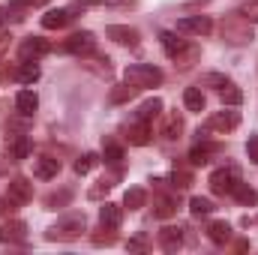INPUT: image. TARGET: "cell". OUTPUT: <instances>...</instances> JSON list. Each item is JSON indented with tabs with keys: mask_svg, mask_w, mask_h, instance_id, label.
I'll use <instances>...</instances> for the list:
<instances>
[{
	"mask_svg": "<svg viewBox=\"0 0 258 255\" xmlns=\"http://www.w3.org/2000/svg\"><path fill=\"white\" fill-rule=\"evenodd\" d=\"M231 195H234L240 204H246V207H258V189H252L249 183H237Z\"/></svg>",
	"mask_w": 258,
	"mask_h": 255,
	"instance_id": "cell-23",
	"label": "cell"
},
{
	"mask_svg": "<svg viewBox=\"0 0 258 255\" xmlns=\"http://www.w3.org/2000/svg\"><path fill=\"white\" fill-rule=\"evenodd\" d=\"M183 105H186L189 111H204L207 99H204L201 87H186V90H183Z\"/></svg>",
	"mask_w": 258,
	"mask_h": 255,
	"instance_id": "cell-20",
	"label": "cell"
},
{
	"mask_svg": "<svg viewBox=\"0 0 258 255\" xmlns=\"http://www.w3.org/2000/svg\"><path fill=\"white\" fill-rule=\"evenodd\" d=\"M216 150H219L216 144H198V147H192L189 159H192V165H207V162H210V156H213Z\"/></svg>",
	"mask_w": 258,
	"mask_h": 255,
	"instance_id": "cell-24",
	"label": "cell"
},
{
	"mask_svg": "<svg viewBox=\"0 0 258 255\" xmlns=\"http://www.w3.org/2000/svg\"><path fill=\"white\" fill-rule=\"evenodd\" d=\"M15 78L21 81V84H33V81H39V66L36 63H21L18 66V72H15Z\"/></svg>",
	"mask_w": 258,
	"mask_h": 255,
	"instance_id": "cell-26",
	"label": "cell"
},
{
	"mask_svg": "<svg viewBox=\"0 0 258 255\" xmlns=\"http://www.w3.org/2000/svg\"><path fill=\"white\" fill-rule=\"evenodd\" d=\"M27 237V225L12 219V222H3L0 225V243H21Z\"/></svg>",
	"mask_w": 258,
	"mask_h": 255,
	"instance_id": "cell-11",
	"label": "cell"
},
{
	"mask_svg": "<svg viewBox=\"0 0 258 255\" xmlns=\"http://www.w3.org/2000/svg\"><path fill=\"white\" fill-rule=\"evenodd\" d=\"M9 153H12V159H27V153H30V141H27L24 135H18V138L12 141Z\"/></svg>",
	"mask_w": 258,
	"mask_h": 255,
	"instance_id": "cell-31",
	"label": "cell"
},
{
	"mask_svg": "<svg viewBox=\"0 0 258 255\" xmlns=\"http://www.w3.org/2000/svg\"><path fill=\"white\" fill-rule=\"evenodd\" d=\"M36 108H39V96H36L33 90H18V93H15V111H18L21 117H30Z\"/></svg>",
	"mask_w": 258,
	"mask_h": 255,
	"instance_id": "cell-13",
	"label": "cell"
},
{
	"mask_svg": "<svg viewBox=\"0 0 258 255\" xmlns=\"http://www.w3.org/2000/svg\"><path fill=\"white\" fill-rule=\"evenodd\" d=\"M111 186H114V180H111V177H102V180L87 192V195H90V198H102V195H108V192H111Z\"/></svg>",
	"mask_w": 258,
	"mask_h": 255,
	"instance_id": "cell-34",
	"label": "cell"
},
{
	"mask_svg": "<svg viewBox=\"0 0 258 255\" xmlns=\"http://www.w3.org/2000/svg\"><path fill=\"white\" fill-rule=\"evenodd\" d=\"M180 132H183L180 114H168V117H165V126H162V135H165V138H180Z\"/></svg>",
	"mask_w": 258,
	"mask_h": 255,
	"instance_id": "cell-28",
	"label": "cell"
},
{
	"mask_svg": "<svg viewBox=\"0 0 258 255\" xmlns=\"http://www.w3.org/2000/svg\"><path fill=\"white\" fill-rule=\"evenodd\" d=\"M126 138H129V144H147L150 141V123H144V120H135L132 126H126Z\"/></svg>",
	"mask_w": 258,
	"mask_h": 255,
	"instance_id": "cell-16",
	"label": "cell"
},
{
	"mask_svg": "<svg viewBox=\"0 0 258 255\" xmlns=\"http://www.w3.org/2000/svg\"><path fill=\"white\" fill-rule=\"evenodd\" d=\"M222 39L231 42V45H243L252 39V27H249V18L243 15H231L222 21Z\"/></svg>",
	"mask_w": 258,
	"mask_h": 255,
	"instance_id": "cell-3",
	"label": "cell"
},
{
	"mask_svg": "<svg viewBox=\"0 0 258 255\" xmlns=\"http://www.w3.org/2000/svg\"><path fill=\"white\" fill-rule=\"evenodd\" d=\"M240 126V114L237 111H216V114H210L207 117V129L210 132H231V129Z\"/></svg>",
	"mask_w": 258,
	"mask_h": 255,
	"instance_id": "cell-7",
	"label": "cell"
},
{
	"mask_svg": "<svg viewBox=\"0 0 258 255\" xmlns=\"http://www.w3.org/2000/svg\"><path fill=\"white\" fill-rule=\"evenodd\" d=\"M99 162V156L96 153H84L78 162H75V174H87V171H93V165Z\"/></svg>",
	"mask_w": 258,
	"mask_h": 255,
	"instance_id": "cell-32",
	"label": "cell"
},
{
	"mask_svg": "<svg viewBox=\"0 0 258 255\" xmlns=\"http://www.w3.org/2000/svg\"><path fill=\"white\" fill-rule=\"evenodd\" d=\"M246 153H249V159L258 165V132L255 135H249V141H246Z\"/></svg>",
	"mask_w": 258,
	"mask_h": 255,
	"instance_id": "cell-38",
	"label": "cell"
},
{
	"mask_svg": "<svg viewBox=\"0 0 258 255\" xmlns=\"http://www.w3.org/2000/svg\"><path fill=\"white\" fill-rule=\"evenodd\" d=\"M219 96H222V102H225V105H231V108L243 102V90H237L234 84H225V87L219 90Z\"/></svg>",
	"mask_w": 258,
	"mask_h": 255,
	"instance_id": "cell-29",
	"label": "cell"
},
{
	"mask_svg": "<svg viewBox=\"0 0 258 255\" xmlns=\"http://www.w3.org/2000/svg\"><path fill=\"white\" fill-rule=\"evenodd\" d=\"M93 48H96V39H93V33H90V30L72 33V36L63 42V51H69V54H90Z\"/></svg>",
	"mask_w": 258,
	"mask_h": 255,
	"instance_id": "cell-6",
	"label": "cell"
},
{
	"mask_svg": "<svg viewBox=\"0 0 258 255\" xmlns=\"http://www.w3.org/2000/svg\"><path fill=\"white\" fill-rule=\"evenodd\" d=\"M159 111H162V99H156V96H153V99H147V102H144V105L135 111V120H144V123H150V120H153Z\"/></svg>",
	"mask_w": 258,
	"mask_h": 255,
	"instance_id": "cell-21",
	"label": "cell"
},
{
	"mask_svg": "<svg viewBox=\"0 0 258 255\" xmlns=\"http://www.w3.org/2000/svg\"><path fill=\"white\" fill-rule=\"evenodd\" d=\"M159 42H162V48H165L168 57H177V54L186 48V42L177 39V33H171V30H162V33H159Z\"/></svg>",
	"mask_w": 258,
	"mask_h": 255,
	"instance_id": "cell-17",
	"label": "cell"
},
{
	"mask_svg": "<svg viewBox=\"0 0 258 255\" xmlns=\"http://www.w3.org/2000/svg\"><path fill=\"white\" fill-rule=\"evenodd\" d=\"M240 15H243V18H249V21H258V0L246 3V6L240 9Z\"/></svg>",
	"mask_w": 258,
	"mask_h": 255,
	"instance_id": "cell-39",
	"label": "cell"
},
{
	"mask_svg": "<svg viewBox=\"0 0 258 255\" xmlns=\"http://www.w3.org/2000/svg\"><path fill=\"white\" fill-rule=\"evenodd\" d=\"M210 189L216 192V195H231L234 186L240 183V171L234 168V165H228V168H219V171H213L210 174Z\"/></svg>",
	"mask_w": 258,
	"mask_h": 255,
	"instance_id": "cell-4",
	"label": "cell"
},
{
	"mask_svg": "<svg viewBox=\"0 0 258 255\" xmlns=\"http://www.w3.org/2000/svg\"><path fill=\"white\" fill-rule=\"evenodd\" d=\"M57 171H60V162H57V159H51V156H39V159H33V177H39V180H51V177H57Z\"/></svg>",
	"mask_w": 258,
	"mask_h": 255,
	"instance_id": "cell-14",
	"label": "cell"
},
{
	"mask_svg": "<svg viewBox=\"0 0 258 255\" xmlns=\"http://www.w3.org/2000/svg\"><path fill=\"white\" fill-rule=\"evenodd\" d=\"M216 207H213V201L210 198H201V195H195L192 201H189V213L192 216H210Z\"/></svg>",
	"mask_w": 258,
	"mask_h": 255,
	"instance_id": "cell-27",
	"label": "cell"
},
{
	"mask_svg": "<svg viewBox=\"0 0 258 255\" xmlns=\"http://www.w3.org/2000/svg\"><path fill=\"white\" fill-rule=\"evenodd\" d=\"M123 159V150L117 144H105V162H120Z\"/></svg>",
	"mask_w": 258,
	"mask_h": 255,
	"instance_id": "cell-37",
	"label": "cell"
},
{
	"mask_svg": "<svg viewBox=\"0 0 258 255\" xmlns=\"http://www.w3.org/2000/svg\"><path fill=\"white\" fill-rule=\"evenodd\" d=\"M120 219H123V207L105 201L102 210H99V222H102V228H105V231H114V228H120Z\"/></svg>",
	"mask_w": 258,
	"mask_h": 255,
	"instance_id": "cell-10",
	"label": "cell"
},
{
	"mask_svg": "<svg viewBox=\"0 0 258 255\" xmlns=\"http://www.w3.org/2000/svg\"><path fill=\"white\" fill-rule=\"evenodd\" d=\"M111 240H114L111 234H105V237H102V234H96V237H93V243H111Z\"/></svg>",
	"mask_w": 258,
	"mask_h": 255,
	"instance_id": "cell-43",
	"label": "cell"
},
{
	"mask_svg": "<svg viewBox=\"0 0 258 255\" xmlns=\"http://www.w3.org/2000/svg\"><path fill=\"white\" fill-rule=\"evenodd\" d=\"M66 201H69V192H60V195H48V198H45V204H48V207H54V204L60 207V204H66Z\"/></svg>",
	"mask_w": 258,
	"mask_h": 255,
	"instance_id": "cell-40",
	"label": "cell"
},
{
	"mask_svg": "<svg viewBox=\"0 0 258 255\" xmlns=\"http://www.w3.org/2000/svg\"><path fill=\"white\" fill-rule=\"evenodd\" d=\"M105 36L114 39V42H120V45H129V48L138 45V30L135 27H126V24H108L105 27Z\"/></svg>",
	"mask_w": 258,
	"mask_h": 255,
	"instance_id": "cell-8",
	"label": "cell"
},
{
	"mask_svg": "<svg viewBox=\"0 0 258 255\" xmlns=\"http://www.w3.org/2000/svg\"><path fill=\"white\" fill-rule=\"evenodd\" d=\"M51 51V45L42 39V36H30V39H24L21 42V48H18V54H21V60H36V57H42V54H48Z\"/></svg>",
	"mask_w": 258,
	"mask_h": 255,
	"instance_id": "cell-9",
	"label": "cell"
},
{
	"mask_svg": "<svg viewBox=\"0 0 258 255\" xmlns=\"http://www.w3.org/2000/svg\"><path fill=\"white\" fill-rule=\"evenodd\" d=\"M171 213H174V201L171 198H153V216L168 219Z\"/></svg>",
	"mask_w": 258,
	"mask_h": 255,
	"instance_id": "cell-30",
	"label": "cell"
},
{
	"mask_svg": "<svg viewBox=\"0 0 258 255\" xmlns=\"http://www.w3.org/2000/svg\"><path fill=\"white\" fill-rule=\"evenodd\" d=\"M174 60H177L180 66H192L195 60H198V48H195V45H186V48H183V51H180Z\"/></svg>",
	"mask_w": 258,
	"mask_h": 255,
	"instance_id": "cell-33",
	"label": "cell"
},
{
	"mask_svg": "<svg viewBox=\"0 0 258 255\" xmlns=\"http://www.w3.org/2000/svg\"><path fill=\"white\" fill-rule=\"evenodd\" d=\"M171 180H174V186H177V189H186V186L192 183V174H189V171H177V168H174Z\"/></svg>",
	"mask_w": 258,
	"mask_h": 255,
	"instance_id": "cell-36",
	"label": "cell"
},
{
	"mask_svg": "<svg viewBox=\"0 0 258 255\" xmlns=\"http://www.w3.org/2000/svg\"><path fill=\"white\" fill-rule=\"evenodd\" d=\"M159 246L165 252H177L183 246V228H162L159 231Z\"/></svg>",
	"mask_w": 258,
	"mask_h": 255,
	"instance_id": "cell-15",
	"label": "cell"
},
{
	"mask_svg": "<svg viewBox=\"0 0 258 255\" xmlns=\"http://www.w3.org/2000/svg\"><path fill=\"white\" fill-rule=\"evenodd\" d=\"M147 246V240L144 237H135V240H129V249H144Z\"/></svg>",
	"mask_w": 258,
	"mask_h": 255,
	"instance_id": "cell-42",
	"label": "cell"
},
{
	"mask_svg": "<svg viewBox=\"0 0 258 255\" xmlns=\"http://www.w3.org/2000/svg\"><path fill=\"white\" fill-rule=\"evenodd\" d=\"M144 204H147V192H144V189H138V186L126 189V195H123V207L138 210V207H144Z\"/></svg>",
	"mask_w": 258,
	"mask_h": 255,
	"instance_id": "cell-25",
	"label": "cell"
},
{
	"mask_svg": "<svg viewBox=\"0 0 258 255\" xmlns=\"http://www.w3.org/2000/svg\"><path fill=\"white\" fill-rule=\"evenodd\" d=\"M177 30L180 33H192V36H207L213 30V21L207 15H186L177 21Z\"/></svg>",
	"mask_w": 258,
	"mask_h": 255,
	"instance_id": "cell-5",
	"label": "cell"
},
{
	"mask_svg": "<svg viewBox=\"0 0 258 255\" xmlns=\"http://www.w3.org/2000/svg\"><path fill=\"white\" fill-rule=\"evenodd\" d=\"M201 84H207V87H219V90H222V87L228 84V78H225V75H219V72H210V75H204V78H201Z\"/></svg>",
	"mask_w": 258,
	"mask_h": 255,
	"instance_id": "cell-35",
	"label": "cell"
},
{
	"mask_svg": "<svg viewBox=\"0 0 258 255\" xmlns=\"http://www.w3.org/2000/svg\"><path fill=\"white\" fill-rule=\"evenodd\" d=\"M66 21H69V12H66V9H51V12H45V15H42V27H45V30L66 27Z\"/></svg>",
	"mask_w": 258,
	"mask_h": 255,
	"instance_id": "cell-22",
	"label": "cell"
},
{
	"mask_svg": "<svg viewBox=\"0 0 258 255\" xmlns=\"http://www.w3.org/2000/svg\"><path fill=\"white\" fill-rule=\"evenodd\" d=\"M84 228H87L84 213H69V216L57 219V222L45 231V237H48V240H78V237L84 234Z\"/></svg>",
	"mask_w": 258,
	"mask_h": 255,
	"instance_id": "cell-1",
	"label": "cell"
},
{
	"mask_svg": "<svg viewBox=\"0 0 258 255\" xmlns=\"http://www.w3.org/2000/svg\"><path fill=\"white\" fill-rule=\"evenodd\" d=\"M126 81L135 84L138 90L156 87V84H162V69H156L150 63H132V66H126Z\"/></svg>",
	"mask_w": 258,
	"mask_h": 255,
	"instance_id": "cell-2",
	"label": "cell"
},
{
	"mask_svg": "<svg viewBox=\"0 0 258 255\" xmlns=\"http://www.w3.org/2000/svg\"><path fill=\"white\" fill-rule=\"evenodd\" d=\"M207 237H210L213 243H219V246H222V243H228V240H231V225H228V222H222V219H219V222H210Z\"/></svg>",
	"mask_w": 258,
	"mask_h": 255,
	"instance_id": "cell-19",
	"label": "cell"
},
{
	"mask_svg": "<svg viewBox=\"0 0 258 255\" xmlns=\"http://www.w3.org/2000/svg\"><path fill=\"white\" fill-rule=\"evenodd\" d=\"M6 198L15 201V204H27V201L33 198V186H30L24 177H15V180L9 183V189H6Z\"/></svg>",
	"mask_w": 258,
	"mask_h": 255,
	"instance_id": "cell-12",
	"label": "cell"
},
{
	"mask_svg": "<svg viewBox=\"0 0 258 255\" xmlns=\"http://www.w3.org/2000/svg\"><path fill=\"white\" fill-rule=\"evenodd\" d=\"M135 93H138V87H135V84H129V81H126V84H114V87H111V93H108V102H111V105H120V102H129Z\"/></svg>",
	"mask_w": 258,
	"mask_h": 255,
	"instance_id": "cell-18",
	"label": "cell"
},
{
	"mask_svg": "<svg viewBox=\"0 0 258 255\" xmlns=\"http://www.w3.org/2000/svg\"><path fill=\"white\" fill-rule=\"evenodd\" d=\"M39 3H48V0H12V6H39Z\"/></svg>",
	"mask_w": 258,
	"mask_h": 255,
	"instance_id": "cell-41",
	"label": "cell"
}]
</instances>
